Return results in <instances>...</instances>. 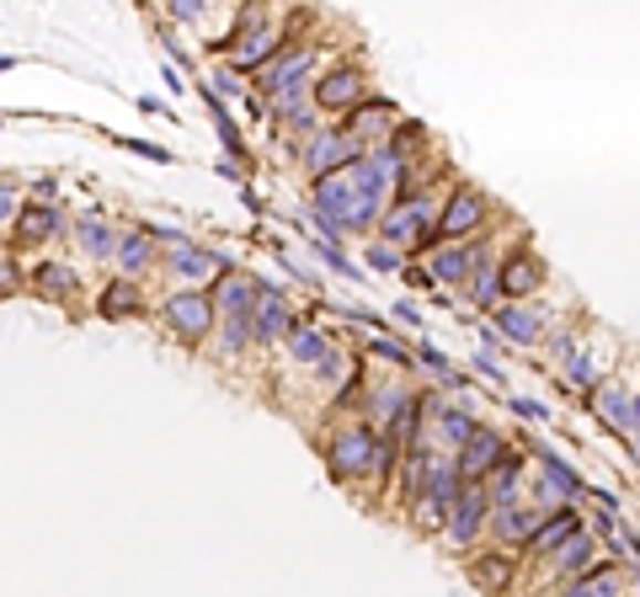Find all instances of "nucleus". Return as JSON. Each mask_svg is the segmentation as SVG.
<instances>
[{"label": "nucleus", "instance_id": "f257e3e1", "mask_svg": "<svg viewBox=\"0 0 640 597\" xmlns=\"http://www.w3.org/2000/svg\"><path fill=\"white\" fill-rule=\"evenodd\" d=\"M396 171H400V149H385V155L358 160V166H347V171L321 181V187H315V203L326 209V230H332V224H347V230L374 224L379 209H385V192H390Z\"/></svg>", "mask_w": 640, "mask_h": 597}, {"label": "nucleus", "instance_id": "f03ea898", "mask_svg": "<svg viewBox=\"0 0 640 597\" xmlns=\"http://www.w3.org/2000/svg\"><path fill=\"white\" fill-rule=\"evenodd\" d=\"M374 453H379V443H374V432H368L364 421H353V427H342V432H332V443H326V464H332V480H358L374 470Z\"/></svg>", "mask_w": 640, "mask_h": 597}, {"label": "nucleus", "instance_id": "7ed1b4c3", "mask_svg": "<svg viewBox=\"0 0 640 597\" xmlns=\"http://www.w3.org/2000/svg\"><path fill=\"white\" fill-rule=\"evenodd\" d=\"M305 166L315 171V177L326 181L336 177V171H347V166H358V139L347 134V128H332V134H315L305 149Z\"/></svg>", "mask_w": 640, "mask_h": 597}, {"label": "nucleus", "instance_id": "20e7f679", "mask_svg": "<svg viewBox=\"0 0 640 597\" xmlns=\"http://www.w3.org/2000/svg\"><path fill=\"white\" fill-rule=\"evenodd\" d=\"M438 235V213L427 198H406L390 219H385V240L390 245H422V240Z\"/></svg>", "mask_w": 640, "mask_h": 597}, {"label": "nucleus", "instance_id": "39448f33", "mask_svg": "<svg viewBox=\"0 0 640 597\" xmlns=\"http://www.w3.org/2000/svg\"><path fill=\"white\" fill-rule=\"evenodd\" d=\"M486 192H475V187H454V198L438 209V235H470V230H481L486 224Z\"/></svg>", "mask_w": 640, "mask_h": 597}, {"label": "nucleus", "instance_id": "423d86ee", "mask_svg": "<svg viewBox=\"0 0 640 597\" xmlns=\"http://www.w3.org/2000/svg\"><path fill=\"white\" fill-rule=\"evenodd\" d=\"M502 459V438L496 432H486V427H475L470 432V443L459 448V459H454V475L464 480V485H481L486 480V470Z\"/></svg>", "mask_w": 640, "mask_h": 597}, {"label": "nucleus", "instance_id": "0eeeda50", "mask_svg": "<svg viewBox=\"0 0 640 597\" xmlns=\"http://www.w3.org/2000/svg\"><path fill=\"white\" fill-rule=\"evenodd\" d=\"M166 315H171V326H177L182 342H203V336L213 331V298H203L198 289H192V294L171 298V304H166Z\"/></svg>", "mask_w": 640, "mask_h": 597}, {"label": "nucleus", "instance_id": "6e6552de", "mask_svg": "<svg viewBox=\"0 0 640 597\" xmlns=\"http://www.w3.org/2000/svg\"><path fill=\"white\" fill-rule=\"evenodd\" d=\"M581 534V523H577V512L571 507H555L549 517H539V528H534V538L523 544L534 561H545V555H560V544H571V538Z\"/></svg>", "mask_w": 640, "mask_h": 597}, {"label": "nucleus", "instance_id": "1a4fd4ad", "mask_svg": "<svg viewBox=\"0 0 640 597\" xmlns=\"http://www.w3.org/2000/svg\"><path fill=\"white\" fill-rule=\"evenodd\" d=\"M449 544H470L481 534V517H486V485H459L454 507H449Z\"/></svg>", "mask_w": 640, "mask_h": 597}, {"label": "nucleus", "instance_id": "9d476101", "mask_svg": "<svg viewBox=\"0 0 640 597\" xmlns=\"http://www.w3.org/2000/svg\"><path fill=\"white\" fill-rule=\"evenodd\" d=\"M315 64V54L309 49H288L283 60H273L267 64V75H262V91H273L277 102H288V96H300V81H305V70Z\"/></svg>", "mask_w": 640, "mask_h": 597}, {"label": "nucleus", "instance_id": "9b49d317", "mask_svg": "<svg viewBox=\"0 0 640 597\" xmlns=\"http://www.w3.org/2000/svg\"><path fill=\"white\" fill-rule=\"evenodd\" d=\"M358 96H364V70H358V64H336L332 75H321V86H315V102L332 107V113L353 107Z\"/></svg>", "mask_w": 640, "mask_h": 597}, {"label": "nucleus", "instance_id": "f8f14e48", "mask_svg": "<svg viewBox=\"0 0 640 597\" xmlns=\"http://www.w3.org/2000/svg\"><path fill=\"white\" fill-rule=\"evenodd\" d=\"M539 277H545V268H539L528 251H513V256L502 262V272H496V289H502L507 298H523V294L539 289Z\"/></svg>", "mask_w": 640, "mask_h": 597}, {"label": "nucleus", "instance_id": "ddd939ff", "mask_svg": "<svg viewBox=\"0 0 640 597\" xmlns=\"http://www.w3.org/2000/svg\"><path fill=\"white\" fill-rule=\"evenodd\" d=\"M513 570H518V561L513 555H502V549H491V555H475L470 561V582L481 587V593H507L513 587Z\"/></svg>", "mask_w": 640, "mask_h": 597}, {"label": "nucleus", "instance_id": "4468645a", "mask_svg": "<svg viewBox=\"0 0 640 597\" xmlns=\"http://www.w3.org/2000/svg\"><path fill=\"white\" fill-rule=\"evenodd\" d=\"M587 400H592V411H598L604 427H613V432H630V427H636V406H630V395H625L619 385L587 389Z\"/></svg>", "mask_w": 640, "mask_h": 597}, {"label": "nucleus", "instance_id": "2eb2a0df", "mask_svg": "<svg viewBox=\"0 0 640 597\" xmlns=\"http://www.w3.org/2000/svg\"><path fill=\"white\" fill-rule=\"evenodd\" d=\"M555 566H560V576H592V570H598V549H592V538L577 534L571 544H560Z\"/></svg>", "mask_w": 640, "mask_h": 597}, {"label": "nucleus", "instance_id": "dca6fc26", "mask_svg": "<svg viewBox=\"0 0 640 597\" xmlns=\"http://www.w3.org/2000/svg\"><path fill=\"white\" fill-rule=\"evenodd\" d=\"M32 289H38L43 298H54V304H64V298L75 294V272L60 268V262H43V268H38V277H32Z\"/></svg>", "mask_w": 640, "mask_h": 597}, {"label": "nucleus", "instance_id": "f3484780", "mask_svg": "<svg viewBox=\"0 0 640 597\" xmlns=\"http://www.w3.org/2000/svg\"><path fill=\"white\" fill-rule=\"evenodd\" d=\"M60 230V213L54 209H22L17 219V245H38V240H49Z\"/></svg>", "mask_w": 640, "mask_h": 597}, {"label": "nucleus", "instance_id": "a211bd4d", "mask_svg": "<svg viewBox=\"0 0 640 597\" xmlns=\"http://www.w3.org/2000/svg\"><path fill=\"white\" fill-rule=\"evenodd\" d=\"M171 268H177V277H187V283H203V277H219L224 262H219L213 251H192V245H187V251H177Z\"/></svg>", "mask_w": 640, "mask_h": 597}, {"label": "nucleus", "instance_id": "6ab92c4d", "mask_svg": "<svg viewBox=\"0 0 640 597\" xmlns=\"http://www.w3.org/2000/svg\"><path fill=\"white\" fill-rule=\"evenodd\" d=\"M288 331V310H283V298L277 294H256V336L262 342H273Z\"/></svg>", "mask_w": 640, "mask_h": 597}, {"label": "nucleus", "instance_id": "aec40b11", "mask_svg": "<svg viewBox=\"0 0 640 597\" xmlns=\"http://www.w3.org/2000/svg\"><path fill=\"white\" fill-rule=\"evenodd\" d=\"M379 128H396V107L390 102H368V107H358L353 118H347V134L358 139V134H379Z\"/></svg>", "mask_w": 640, "mask_h": 597}, {"label": "nucleus", "instance_id": "412c9836", "mask_svg": "<svg viewBox=\"0 0 640 597\" xmlns=\"http://www.w3.org/2000/svg\"><path fill=\"white\" fill-rule=\"evenodd\" d=\"M534 528H539V517L528 507H502V517H496V534L507 538V544H528Z\"/></svg>", "mask_w": 640, "mask_h": 597}, {"label": "nucleus", "instance_id": "4be33fe9", "mask_svg": "<svg viewBox=\"0 0 640 597\" xmlns=\"http://www.w3.org/2000/svg\"><path fill=\"white\" fill-rule=\"evenodd\" d=\"M470 272H475V256H470V251H459V245L432 256V277H438V283H464Z\"/></svg>", "mask_w": 640, "mask_h": 597}, {"label": "nucleus", "instance_id": "5701e85b", "mask_svg": "<svg viewBox=\"0 0 640 597\" xmlns=\"http://www.w3.org/2000/svg\"><path fill=\"white\" fill-rule=\"evenodd\" d=\"M518 485H523V464H518V459L496 464V480H491V502H496V507H513Z\"/></svg>", "mask_w": 640, "mask_h": 597}, {"label": "nucleus", "instance_id": "b1692460", "mask_svg": "<svg viewBox=\"0 0 640 597\" xmlns=\"http://www.w3.org/2000/svg\"><path fill=\"white\" fill-rule=\"evenodd\" d=\"M96 310L113 315V321H118V315H134V310H139V289H134V283H113V289H102V304H96Z\"/></svg>", "mask_w": 640, "mask_h": 597}, {"label": "nucleus", "instance_id": "393cba45", "mask_svg": "<svg viewBox=\"0 0 640 597\" xmlns=\"http://www.w3.org/2000/svg\"><path fill=\"white\" fill-rule=\"evenodd\" d=\"M118 262H123V272H145L155 262V245H150V235H128L118 245Z\"/></svg>", "mask_w": 640, "mask_h": 597}, {"label": "nucleus", "instance_id": "a878e982", "mask_svg": "<svg viewBox=\"0 0 640 597\" xmlns=\"http://www.w3.org/2000/svg\"><path fill=\"white\" fill-rule=\"evenodd\" d=\"M496 326L507 331V336H518V342H534V336H539V315H528V310H502Z\"/></svg>", "mask_w": 640, "mask_h": 597}, {"label": "nucleus", "instance_id": "bb28decb", "mask_svg": "<svg viewBox=\"0 0 640 597\" xmlns=\"http://www.w3.org/2000/svg\"><path fill=\"white\" fill-rule=\"evenodd\" d=\"M294 358L300 363H326L332 358V347H326V336H315V331H294Z\"/></svg>", "mask_w": 640, "mask_h": 597}, {"label": "nucleus", "instance_id": "cd10ccee", "mask_svg": "<svg viewBox=\"0 0 640 597\" xmlns=\"http://www.w3.org/2000/svg\"><path fill=\"white\" fill-rule=\"evenodd\" d=\"M438 427H443V438H449V443H470V432H475V421L464 417V411H443V417H438Z\"/></svg>", "mask_w": 640, "mask_h": 597}, {"label": "nucleus", "instance_id": "c85d7f7f", "mask_svg": "<svg viewBox=\"0 0 640 597\" xmlns=\"http://www.w3.org/2000/svg\"><path fill=\"white\" fill-rule=\"evenodd\" d=\"M577 587H581V597H619V576H613V570H592Z\"/></svg>", "mask_w": 640, "mask_h": 597}, {"label": "nucleus", "instance_id": "c756f323", "mask_svg": "<svg viewBox=\"0 0 640 597\" xmlns=\"http://www.w3.org/2000/svg\"><path fill=\"white\" fill-rule=\"evenodd\" d=\"M81 240H86V251H96V256H107L118 240H113V230H102V224H81Z\"/></svg>", "mask_w": 640, "mask_h": 597}, {"label": "nucleus", "instance_id": "7c9ffc66", "mask_svg": "<svg viewBox=\"0 0 640 597\" xmlns=\"http://www.w3.org/2000/svg\"><path fill=\"white\" fill-rule=\"evenodd\" d=\"M11 294H22V272H17V262L0 256V298H11Z\"/></svg>", "mask_w": 640, "mask_h": 597}, {"label": "nucleus", "instance_id": "2f4dec72", "mask_svg": "<svg viewBox=\"0 0 640 597\" xmlns=\"http://www.w3.org/2000/svg\"><path fill=\"white\" fill-rule=\"evenodd\" d=\"M0 213H11V198H6V192H0Z\"/></svg>", "mask_w": 640, "mask_h": 597}]
</instances>
